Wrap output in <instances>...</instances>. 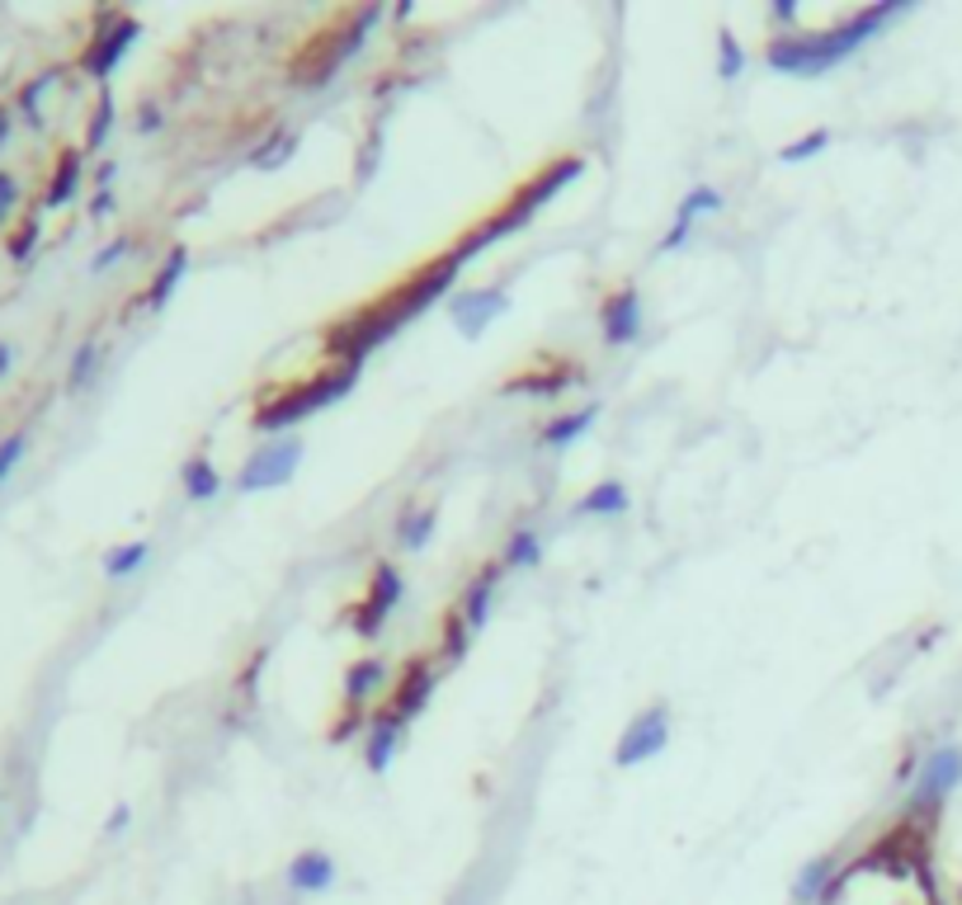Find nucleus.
Instances as JSON below:
<instances>
[{
	"label": "nucleus",
	"mask_w": 962,
	"mask_h": 905,
	"mask_svg": "<svg viewBox=\"0 0 962 905\" xmlns=\"http://www.w3.org/2000/svg\"><path fill=\"white\" fill-rule=\"evenodd\" d=\"M896 14H906L902 0H882V5H869L859 14H849L835 29H822V34H802V38H769L765 43V61L769 71L779 76H826L840 61H849L873 34H882Z\"/></svg>",
	"instance_id": "1"
},
{
	"label": "nucleus",
	"mask_w": 962,
	"mask_h": 905,
	"mask_svg": "<svg viewBox=\"0 0 962 905\" xmlns=\"http://www.w3.org/2000/svg\"><path fill=\"white\" fill-rule=\"evenodd\" d=\"M580 174H586V156H576V151L552 156V161H547L539 174H533V180L519 184L491 217H482L477 227H467V231L459 236V246H453V250H459V260L467 264V260H477L486 246H496V241H505V236H514L519 227H524V222H533V213L547 208V203L557 199L566 184H576Z\"/></svg>",
	"instance_id": "2"
},
{
	"label": "nucleus",
	"mask_w": 962,
	"mask_h": 905,
	"mask_svg": "<svg viewBox=\"0 0 962 905\" xmlns=\"http://www.w3.org/2000/svg\"><path fill=\"white\" fill-rule=\"evenodd\" d=\"M354 383H359V369L330 363L326 373L303 377V383H288V387H279L274 396H264V401L256 406V416H250V425L264 430V434H279V430H288V425H303L307 416L326 410L330 401H340V396H350Z\"/></svg>",
	"instance_id": "3"
},
{
	"label": "nucleus",
	"mask_w": 962,
	"mask_h": 905,
	"mask_svg": "<svg viewBox=\"0 0 962 905\" xmlns=\"http://www.w3.org/2000/svg\"><path fill=\"white\" fill-rule=\"evenodd\" d=\"M297 463H303V439H274L264 443L260 453H250L241 472H236V490L241 496H256V490H279L297 476Z\"/></svg>",
	"instance_id": "4"
},
{
	"label": "nucleus",
	"mask_w": 962,
	"mask_h": 905,
	"mask_svg": "<svg viewBox=\"0 0 962 905\" xmlns=\"http://www.w3.org/2000/svg\"><path fill=\"white\" fill-rule=\"evenodd\" d=\"M962 783V745H939L920 759V773L910 783V812H939Z\"/></svg>",
	"instance_id": "5"
},
{
	"label": "nucleus",
	"mask_w": 962,
	"mask_h": 905,
	"mask_svg": "<svg viewBox=\"0 0 962 905\" xmlns=\"http://www.w3.org/2000/svg\"><path fill=\"white\" fill-rule=\"evenodd\" d=\"M666 745H670V708L652 703V708L637 712V717L623 726L619 745H613V765H619V769L646 765V759H656Z\"/></svg>",
	"instance_id": "6"
},
{
	"label": "nucleus",
	"mask_w": 962,
	"mask_h": 905,
	"mask_svg": "<svg viewBox=\"0 0 962 905\" xmlns=\"http://www.w3.org/2000/svg\"><path fill=\"white\" fill-rule=\"evenodd\" d=\"M401 595H406L401 570L392 566V562H373V570H369V595H364V603L354 609V632H359V637L373 642L377 632L387 627V618L397 613Z\"/></svg>",
	"instance_id": "7"
},
{
	"label": "nucleus",
	"mask_w": 962,
	"mask_h": 905,
	"mask_svg": "<svg viewBox=\"0 0 962 905\" xmlns=\"http://www.w3.org/2000/svg\"><path fill=\"white\" fill-rule=\"evenodd\" d=\"M599 336L609 349H627L642 340V293L633 283H619L613 293L599 297Z\"/></svg>",
	"instance_id": "8"
},
{
	"label": "nucleus",
	"mask_w": 962,
	"mask_h": 905,
	"mask_svg": "<svg viewBox=\"0 0 962 905\" xmlns=\"http://www.w3.org/2000/svg\"><path fill=\"white\" fill-rule=\"evenodd\" d=\"M510 312V289H467V293H453L449 297V316L453 326H459L463 340H477L486 336V326L500 321V316Z\"/></svg>",
	"instance_id": "9"
},
{
	"label": "nucleus",
	"mask_w": 962,
	"mask_h": 905,
	"mask_svg": "<svg viewBox=\"0 0 962 905\" xmlns=\"http://www.w3.org/2000/svg\"><path fill=\"white\" fill-rule=\"evenodd\" d=\"M137 34H142L137 20H128V14H109V29H100V34L90 38L81 67L94 76V81H109V76L118 71V61L128 57V47L137 43Z\"/></svg>",
	"instance_id": "10"
},
{
	"label": "nucleus",
	"mask_w": 962,
	"mask_h": 905,
	"mask_svg": "<svg viewBox=\"0 0 962 905\" xmlns=\"http://www.w3.org/2000/svg\"><path fill=\"white\" fill-rule=\"evenodd\" d=\"M434 685H439V670L425 656H416V660H406L401 665V675H397V685H392V698H387V708L397 712L401 722H416L425 708H430V698H434Z\"/></svg>",
	"instance_id": "11"
},
{
	"label": "nucleus",
	"mask_w": 962,
	"mask_h": 905,
	"mask_svg": "<svg viewBox=\"0 0 962 905\" xmlns=\"http://www.w3.org/2000/svg\"><path fill=\"white\" fill-rule=\"evenodd\" d=\"M288 886L297 896H326L330 886H336V878H340V868H336V859H330L326 849H303V853H293V863H288Z\"/></svg>",
	"instance_id": "12"
},
{
	"label": "nucleus",
	"mask_w": 962,
	"mask_h": 905,
	"mask_svg": "<svg viewBox=\"0 0 962 905\" xmlns=\"http://www.w3.org/2000/svg\"><path fill=\"white\" fill-rule=\"evenodd\" d=\"M369 745H364V765H369V773H387L392 769V759H397V745H401V736H406V722L397 717L392 708H383V712H373L369 717Z\"/></svg>",
	"instance_id": "13"
},
{
	"label": "nucleus",
	"mask_w": 962,
	"mask_h": 905,
	"mask_svg": "<svg viewBox=\"0 0 962 905\" xmlns=\"http://www.w3.org/2000/svg\"><path fill=\"white\" fill-rule=\"evenodd\" d=\"M500 576H505V562H491V566H482L477 576L467 580V590H463V599H459V613H463V623H467L472 632H482V627H486V618H491V603H496V585H500Z\"/></svg>",
	"instance_id": "14"
},
{
	"label": "nucleus",
	"mask_w": 962,
	"mask_h": 905,
	"mask_svg": "<svg viewBox=\"0 0 962 905\" xmlns=\"http://www.w3.org/2000/svg\"><path fill=\"white\" fill-rule=\"evenodd\" d=\"M387 685V665L383 660H354L350 670H344V689H340V703L344 712H373V693Z\"/></svg>",
	"instance_id": "15"
},
{
	"label": "nucleus",
	"mask_w": 962,
	"mask_h": 905,
	"mask_svg": "<svg viewBox=\"0 0 962 905\" xmlns=\"http://www.w3.org/2000/svg\"><path fill=\"white\" fill-rule=\"evenodd\" d=\"M835 872H840V859H835V853H816V859H807L802 872L793 878V905H822L826 886L835 882Z\"/></svg>",
	"instance_id": "16"
},
{
	"label": "nucleus",
	"mask_w": 962,
	"mask_h": 905,
	"mask_svg": "<svg viewBox=\"0 0 962 905\" xmlns=\"http://www.w3.org/2000/svg\"><path fill=\"white\" fill-rule=\"evenodd\" d=\"M595 420H599V401L580 406V410H566V416H557V420H547L539 439H543V449H571V443H580L595 430Z\"/></svg>",
	"instance_id": "17"
},
{
	"label": "nucleus",
	"mask_w": 962,
	"mask_h": 905,
	"mask_svg": "<svg viewBox=\"0 0 962 905\" xmlns=\"http://www.w3.org/2000/svg\"><path fill=\"white\" fill-rule=\"evenodd\" d=\"M180 486L194 505H208L223 496V472L213 467L208 453H194V457H184V467H180Z\"/></svg>",
	"instance_id": "18"
},
{
	"label": "nucleus",
	"mask_w": 962,
	"mask_h": 905,
	"mask_svg": "<svg viewBox=\"0 0 962 905\" xmlns=\"http://www.w3.org/2000/svg\"><path fill=\"white\" fill-rule=\"evenodd\" d=\"M189 274V250L184 246H170V256L161 260V269L151 274V283H147V293H142V302H147L151 312H161L166 302H170V293L180 289V279Z\"/></svg>",
	"instance_id": "19"
},
{
	"label": "nucleus",
	"mask_w": 962,
	"mask_h": 905,
	"mask_svg": "<svg viewBox=\"0 0 962 905\" xmlns=\"http://www.w3.org/2000/svg\"><path fill=\"white\" fill-rule=\"evenodd\" d=\"M434 523H439V505H401L397 514V543L406 552H425L434 538Z\"/></svg>",
	"instance_id": "20"
},
{
	"label": "nucleus",
	"mask_w": 962,
	"mask_h": 905,
	"mask_svg": "<svg viewBox=\"0 0 962 905\" xmlns=\"http://www.w3.org/2000/svg\"><path fill=\"white\" fill-rule=\"evenodd\" d=\"M633 510V496H627V486L623 482H599V486H590L586 496L576 500V514H599V519H613V514H627Z\"/></svg>",
	"instance_id": "21"
},
{
	"label": "nucleus",
	"mask_w": 962,
	"mask_h": 905,
	"mask_svg": "<svg viewBox=\"0 0 962 905\" xmlns=\"http://www.w3.org/2000/svg\"><path fill=\"white\" fill-rule=\"evenodd\" d=\"M505 570H539L543 566V533L539 529H514L510 543L500 552Z\"/></svg>",
	"instance_id": "22"
},
{
	"label": "nucleus",
	"mask_w": 962,
	"mask_h": 905,
	"mask_svg": "<svg viewBox=\"0 0 962 905\" xmlns=\"http://www.w3.org/2000/svg\"><path fill=\"white\" fill-rule=\"evenodd\" d=\"M76 189H81V151H61L57 156V170H53V180H47V194H43V203L47 208H61Z\"/></svg>",
	"instance_id": "23"
},
{
	"label": "nucleus",
	"mask_w": 962,
	"mask_h": 905,
	"mask_svg": "<svg viewBox=\"0 0 962 905\" xmlns=\"http://www.w3.org/2000/svg\"><path fill=\"white\" fill-rule=\"evenodd\" d=\"M571 377H576V369H552V373H514L510 383H505V392H529V396H557V392H566L571 387Z\"/></svg>",
	"instance_id": "24"
},
{
	"label": "nucleus",
	"mask_w": 962,
	"mask_h": 905,
	"mask_svg": "<svg viewBox=\"0 0 962 905\" xmlns=\"http://www.w3.org/2000/svg\"><path fill=\"white\" fill-rule=\"evenodd\" d=\"M151 562V543L147 538H137V543H118L114 552L104 557V576L109 580H128V576H137L142 566Z\"/></svg>",
	"instance_id": "25"
},
{
	"label": "nucleus",
	"mask_w": 962,
	"mask_h": 905,
	"mask_svg": "<svg viewBox=\"0 0 962 905\" xmlns=\"http://www.w3.org/2000/svg\"><path fill=\"white\" fill-rule=\"evenodd\" d=\"M746 67H750L746 47L736 43L732 29H722V34H717V81H740V71H746Z\"/></svg>",
	"instance_id": "26"
},
{
	"label": "nucleus",
	"mask_w": 962,
	"mask_h": 905,
	"mask_svg": "<svg viewBox=\"0 0 962 905\" xmlns=\"http://www.w3.org/2000/svg\"><path fill=\"white\" fill-rule=\"evenodd\" d=\"M467 646H472V627L463 623L459 609H449L444 613V642H439V656H444L449 665H459L467 656Z\"/></svg>",
	"instance_id": "27"
},
{
	"label": "nucleus",
	"mask_w": 962,
	"mask_h": 905,
	"mask_svg": "<svg viewBox=\"0 0 962 905\" xmlns=\"http://www.w3.org/2000/svg\"><path fill=\"white\" fill-rule=\"evenodd\" d=\"M297 151V133H288V128H279L270 142H260L256 147V156H250V161H256L260 170H279L283 161H288V156Z\"/></svg>",
	"instance_id": "28"
},
{
	"label": "nucleus",
	"mask_w": 962,
	"mask_h": 905,
	"mask_svg": "<svg viewBox=\"0 0 962 905\" xmlns=\"http://www.w3.org/2000/svg\"><path fill=\"white\" fill-rule=\"evenodd\" d=\"M708 213H722V194L713 184H693L689 194L680 199V213H675V217H680V222H699Z\"/></svg>",
	"instance_id": "29"
},
{
	"label": "nucleus",
	"mask_w": 962,
	"mask_h": 905,
	"mask_svg": "<svg viewBox=\"0 0 962 905\" xmlns=\"http://www.w3.org/2000/svg\"><path fill=\"white\" fill-rule=\"evenodd\" d=\"M826 147H830V128H812V133H802L797 142H788V147L779 151V161L802 166V161H812V156H822Z\"/></svg>",
	"instance_id": "30"
},
{
	"label": "nucleus",
	"mask_w": 962,
	"mask_h": 905,
	"mask_svg": "<svg viewBox=\"0 0 962 905\" xmlns=\"http://www.w3.org/2000/svg\"><path fill=\"white\" fill-rule=\"evenodd\" d=\"M94 363H100V344H94V340L76 344V354H71V369H67V387H71V392H86V387H90V377H94Z\"/></svg>",
	"instance_id": "31"
},
{
	"label": "nucleus",
	"mask_w": 962,
	"mask_h": 905,
	"mask_svg": "<svg viewBox=\"0 0 962 905\" xmlns=\"http://www.w3.org/2000/svg\"><path fill=\"white\" fill-rule=\"evenodd\" d=\"M109 133H114V100H109V90L100 94V104H94V118H90V133H86V151H100Z\"/></svg>",
	"instance_id": "32"
},
{
	"label": "nucleus",
	"mask_w": 962,
	"mask_h": 905,
	"mask_svg": "<svg viewBox=\"0 0 962 905\" xmlns=\"http://www.w3.org/2000/svg\"><path fill=\"white\" fill-rule=\"evenodd\" d=\"M53 81H57V71H43L38 81H29V86H24V94H20V109L29 114V123H43V94L53 90Z\"/></svg>",
	"instance_id": "33"
},
{
	"label": "nucleus",
	"mask_w": 962,
	"mask_h": 905,
	"mask_svg": "<svg viewBox=\"0 0 962 905\" xmlns=\"http://www.w3.org/2000/svg\"><path fill=\"white\" fill-rule=\"evenodd\" d=\"M24 449H29V430H14L10 439H0V482L20 467V457H24Z\"/></svg>",
	"instance_id": "34"
},
{
	"label": "nucleus",
	"mask_w": 962,
	"mask_h": 905,
	"mask_svg": "<svg viewBox=\"0 0 962 905\" xmlns=\"http://www.w3.org/2000/svg\"><path fill=\"white\" fill-rule=\"evenodd\" d=\"M369 717H373V712H340V722L330 726V740H336V745L354 740L359 732H369Z\"/></svg>",
	"instance_id": "35"
},
{
	"label": "nucleus",
	"mask_w": 962,
	"mask_h": 905,
	"mask_svg": "<svg viewBox=\"0 0 962 905\" xmlns=\"http://www.w3.org/2000/svg\"><path fill=\"white\" fill-rule=\"evenodd\" d=\"M128 250H133V236L123 231V236H114V241H109V246L100 250V256L90 260V269H94V274H104V269H114V264H118L123 256H128Z\"/></svg>",
	"instance_id": "36"
},
{
	"label": "nucleus",
	"mask_w": 962,
	"mask_h": 905,
	"mask_svg": "<svg viewBox=\"0 0 962 905\" xmlns=\"http://www.w3.org/2000/svg\"><path fill=\"white\" fill-rule=\"evenodd\" d=\"M34 246H38V222H24L20 236H10V260H29Z\"/></svg>",
	"instance_id": "37"
},
{
	"label": "nucleus",
	"mask_w": 962,
	"mask_h": 905,
	"mask_svg": "<svg viewBox=\"0 0 962 905\" xmlns=\"http://www.w3.org/2000/svg\"><path fill=\"white\" fill-rule=\"evenodd\" d=\"M689 231H693V222H680V217H675V227H670L666 236H660V246H656V250H660V256H670V250H680V246L689 241Z\"/></svg>",
	"instance_id": "38"
},
{
	"label": "nucleus",
	"mask_w": 962,
	"mask_h": 905,
	"mask_svg": "<svg viewBox=\"0 0 962 905\" xmlns=\"http://www.w3.org/2000/svg\"><path fill=\"white\" fill-rule=\"evenodd\" d=\"M20 203V184H14V174H5L0 170V222L10 217V208Z\"/></svg>",
	"instance_id": "39"
},
{
	"label": "nucleus",
	"mask_w": 962,
	"mask_h": 905,
	"mask_svg": "<svg viewBox=\"0 0 962 905\" xmlns=\"http://www.w3.org/2000/svg\"><path fill=\"white\" fill-rule=\"evenodd\" d=\"M161 123H166V118H161V109H156V104H142V109H137V133H161Z\"/></svg>",
	"instance_id": "40"
},
{
	"label": "nucleus",
	"mask_w": 962,
	"mask_h": 905,
	"mask_svg": "<svg viewBox=\"0 0 962 905\" xmlns=\"http://www.w3.org/2000/svg\"><path fill=\"white\" fill-rule=\"evenodd\" d=\"M769 14H774V24L793 29V24H797V0H774V5H769Z\"/></svg>",
	"instance_id": "41"
},
{
	"label": "nucleus",
	"mask_w": 962,
	"mask_h": 905,
	"mask_svg": "<svg viewBox=\"0 0 962 905\" xmlns=\"http://www.w3.org/2000/svg\"><path fill=\"white\" fill-rule=\"evenodd\" d=\"M128 821H133V806H114V816L104 821V835H123L128 830Z\"/></svg>",
	"instance_id": "42"
},
{
	"label": "nucleus",
	"mask_w": 962,
	"mask_h": 905,
	"mask_svg": "<svg viewBox=\"0 0 962 905\" xmlns=\"http://www.w3.org/2000/svg\"><path fill=\"white\" fill-rule=\"evenodd\" d=\"M916 769H920V765H916V755H906L902 765H896V783H916Z\"/></svg>",
	"instance_id": "43"
},
{
	"label": "nucleus",
	"mask_w": 962,
	"mask_h": 905,
	"mask_svg": "<svg viewBox=\"0 0 962 905\" xmlns=\"http://www.w3.org/2000/svg\"><path fill=\"white\" fill-rule=\"evenodd\" d=\"M109 208H114V194H109V189H100V194H94V203H90V213H94V217H104Z\"/></svg>",
	"instance_id": "44"
},
{
	"label": "nucleus",
	"mask_w": 962,
	"mask_h": 905,
	"mask_svg": "<svg viewBox=\"0 0 962 905\" xmlns=\"http://www.w3.org/2000/svg\"><path fill=\"white\" fill-rule=\"evenodd\" d=\"M10 363H14V344H5V340H0V377L10 373Z\"/></svg>",
	"instance_id": "45"
},
{
	"label": "nucleus",
	"mask_w": 962,
	"mask_h": 905,
	"mask_svg": "<svg viewBox=\"0 0 962 905\" xmlns=\"http://www.w3.org/2000/svg\"><path fill=\"white\" fill-rule=\"evenodd\" d=\"M114 174H118V166H114V161H109V166H100V184L109 189V184H114Z\"/></svg>",
	"instance_id": "46"
},
{
	"label": "nucleus",
	"mask_w": 962,
	"mask_h": 905,
	"mask_svg": "<svg viewBox=\"0 0 962 905\" xmlns=\"http://www.w3.org/2000/svg\"><path fill=\"white\" fill-rule=\"evenodd\" d=\"M10 123H14V118L5 114V109H0V147H5V137H10Z\"/></svg>",
	"instance_id": "47"
},
{
	"label": "nucleus",
	"mask_w": 962,
	"mask_h": 905,
	"mask_svg": "<svg viewBox=\"0 0 962 905\" xmlns=\"http://www.w3.org/2000/svg\"><path fill=\"white\" fill-rule=\"evenodd\" d=\"M935 905H939V901H935Z\"/></svg>",
	"instance_id": "48"
}]
</instances>
